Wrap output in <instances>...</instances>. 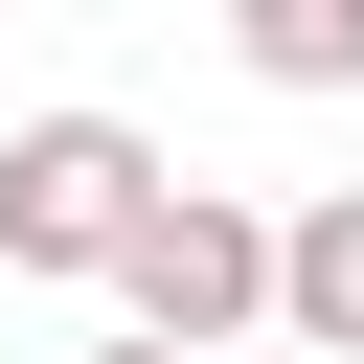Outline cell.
Returning a JSON list of instances; mask_svg holds the SVG:
<instances>
[{"instance_id": "5", "label": "cell", "mask_w": 364, "mask_h": 364, "mask_svg": "<svg viewBox=\"0 0 364 364\" xmlns=\"http://www.w3.org/2000/svg\"><path fill=\"white\" fill-rule=\"evenodd\" d=\"M91 364H182V341H91Z\"/></svg>"}, {"instance_id": "4", "label": "cell", "mask_w": 364, "mask_h": 364, "mask_svg": "<svg viewBox=\"0 0 364 364\" xmlns=\"http://www.w3.org/2000/svg\"><path fill=\"white\" fill-rule=\"evenodd\" d=\"M228 46L273 91H364V0H228Z\"/></svg>"}, {"instance_id": "3", "label": "cell", "mask_w": 364, "mask_h": 364, "mask_svg": "<svg viewBox=\"0 0 364 364\" xmlns=\"http://www.w3.org/2000/svg\"><path fill=\"white\" fill-rule=\"evenodd\" d=\"M273 318H296V341H318V364H364V182H341V205H296V228H273Z\"/></svg>"}, {"instance_id": "1", "label": "cell", "mask_w": 364, "mask_h": 364, "mask_svg": "<svg viewBox=\"0 0 364 364\" xmlns=\"http://www.w3.org/2000/svg\"><path fill=\"white\" fill-rule=\"evenodd\" d=\"M91 296H114V341H182V364H228V341L273 318V205H228V182H159V205H136V250H114Z\"/></svg>"}, {"instance_id": "2", "label": "cell", "mask_w": 364, "mask_h": 364, "mask_svg": "<svg viewBox=\"0 0 364 364\" xmlns=\"http://www.w3.org/2000/svg\"><path fill=\"white\" fill-rule=\"evenodd\" d=\"M159 205V136L136 114H23L0 136V273H114Z\"/></svg>"}]
</instances>
